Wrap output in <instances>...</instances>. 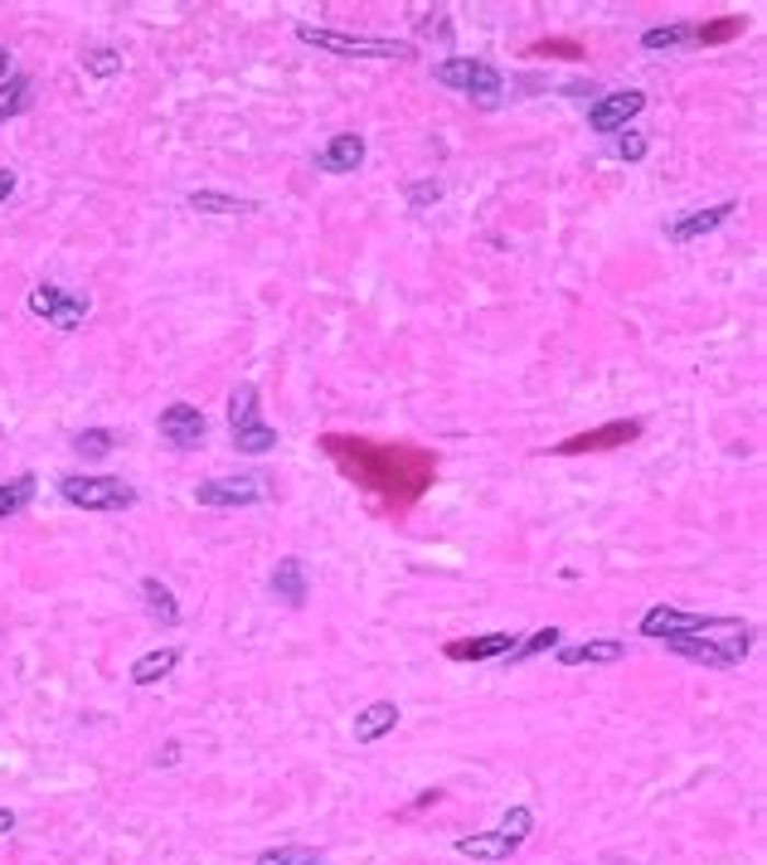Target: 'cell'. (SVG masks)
Segmentation results:
<instances>
[{"instance_id":"obj_5","label":"cell","mask_w":767,"mask_h":865,"mask_svg":"<svg viewBox=\"0 0 767 865\" xmlns=\"http://www.w3.org/2000/svg\"><path fill=\"white\" fill-rule=\"evenodd\" d=\"M59 497L69 505H83V511H127V505H137V491L122 477H64Z\"/></svg>"},{"instance_id":"obj_31","label":"cell","mask_w":767,"mask_h":865,"mask_svg":"<svg viewBox=\"0 0 767 865\" xmlns=\"http://www.w3.org/2000/svg\"><path fill=\"white\" fill-rule=\"evenodd\" d=\"M83 69H88V73H117V69H122V54L93 49V54H83Z\"/></svg>"},{"instance_id":"obj_32","label":"cell","mask_w":767,"mask_h":865,"mask_svg":"<svg viewBox=\"0 0 767 865\" xmlns=\"http://www.w3.org/2000/svg\"><path fill=\"white\" fill-rule=\"evenodd\" d=\"M535 49L549 54V59H583V44H573V39H539Z\"/></svg>"},{"instance_id":"obj_2","label":"cell","mask_w":767,"mask_h":865,"mask_svg":"<svg viewBox=\"0 0 767 865\" xmlns=\"http://www.w3.org/2000/svg\"><path fill=\"white\" fill-rule=\"evenodd\" d=\"M229 433H233V447H239L243 457L277 453V429L263 423V399H257L253 385H239L229 395Z\"/></svg>"},{"instance_id":"obj_12","label":"cell","mask_w":767,"mask_h":865,"mask_svg":"<svg viewBox=\"0 0 767 865\" xmlns=\"http://www.w3.org/2000/svg\"><path fill=\"white\" fill-rule=\"evenodd\" d=\"M733 209H739V200H719V205H709V209H690V215L665 224V239H671V243H695L699 234H714L719 224H729Z\"/></svg>"},{"instance_id":"obj_25","label":"cell","mask_w":767,"mask_h":865,"mask_svg":"<svg viewBox=\"0 0 767 865\" xmlns=\"http://www.w3.org/2000/svg\"><path fill=\"white\" fill-rule=\"evenodd\" d=\"M651 54H665V49H680V44H695V25H661V30H646L641 35Z\"/></svg>"},{"instance_id":"obj_22","label":"cell","mask_w":767,"mask_h":865,"mask_svg":"<svg viewBox=\"0 0 767 865\" xmlns=\"http://www.w3.org/2000/svg\"><path fill=\"white\" fill-rule=\"evenodd\" d=\"M73 453L83 457V463H103V457L117 453V433H107V429H83V433L73 437Z\"/></svg>"},{"instance_id":"obj_34","label":"cell","mask_w":767,"mask_h":865,"mask_svg":"<svg viewBox=\"0 0 767 865\" xmlns=\"http://www.w3.org/2000/svg\"><path fill=\"white\" fill-rule=\"evenodd\" d=\"M15 195V171H0V205Z\"/></svg>"},{"instance_id":"obj_1","label":"cell","mask_w":767,"mask_h":865,"mask_svg":"<svg viewBox=\"0 0 767 865\" xmlns=\"http://www.w3.org/2000/svg\"><path fill=\"white\" fill-rule=\"evenodd\" d=\"M321 447L335 463V471H341L350 487L365 491L384 515L413 511L437 477V453L413 447V443H375V437H359V433H325Z\"/></svg>"},{"instance_id":"obj_28","label":"cell","mask_w":767,"mask_h":865,"mask_svg":"<svg viewBox=\"0 0 767 865\" xmlns=\"http://www.w3.org/2000/svg\"><path fill=\"white\" fill-rule=\"evenodd\" d=\"M253 865H325V861L307 846H277V851H263Z\"/></svg>"},{"instance_id":"obj_4","label":"cell","mask_w":767,"mask_h":865,"mask_svg":"<svg viewBox=\"0 0 767 865\" xmlns=\"http://www.w3.org/2000/svg\"><path fill=\"white\" fill-rule=\"evenodd\" d=\"M433 78H437L443 88H453V93L481 98L486 107L501 103V88H505V78L495 73L486 59H443V64L433 69Z\"/></svg>"},{"instance_id":"obj_33","label":"cell","mask_w":767,"mask_h":865,"mask_svg":"<svg viewBox=\"0 0 767 865\" xmlns=\"http://www.w3.org/2000/svg\"><path fill=\"white\" fill-rule=\"evenodd\" d=\"M403 195H409V205H437V200H443V185H437V181H419V185H409V190H403Z\"/></svg>"},{"instance_id":"obj_35","label":"cell","mask_w":767,"mask_h":865,"mask_svg":"<svg viewBox=\"0 0 767 865\" xmlns=\"http://www.w3.org/2000/svg\"><path fill=\"white\" fill-rule=\"evenodd\" d=\"M5 78H10V49L0 44V83H5Z\"/></svg>"},{"instance_id":"obj_17","label":"cell","mask_w":767,"mask_h":865,"mask_svg":"<svg viewBox=\"0 0 767 865\" xmlns=\"http://www.w3.org/2000/svg\"><path fill=\"white\" fill-rule=\"evenodd\" d=\"M393 725H399V705H393V701H375L369 710L355 715V744H375V739H384Z\"/></svg>"},{"instance_id":"obj_16","label":"cell","mask_w":767,"mask_h":865,"mask_svg":"<svg viewBox=\"0 0 767 865\" xmlns=\"http://www.w3.org/2000/svg\"><path fill=\"white\" fill-rule=\"evenodd\" d=\"M520 851V841H511L505 831H486V836H457V856H471V861H511Z\"/></svg>"},{"instance_id":"obj_13","label":"cell","mask_w":767,"mask_h":865,"mask_svg":"<svg viewBox=\"0 0 767 865\" xmlns=\"http://www.w3.org/2000/svg\"><path fill=\"white\" fill-rule=\"evenodd\" d=\"M520 637L515 633H486V637H457L447 642V661H495V657H511Z\"/></svg>"},{"instance_id":"obj_21","label":"cell","mask_w":767,"mask_h":865,"mask_svg":"<svg viewBox=\"0 0 767 865\" xmlns=\"http://www.w3.org/2000/svg\"><path fill=\"white\" fill-rule=\"evenodd\" d=\"M627 647L622 642H579V647H563L559 661L563 667H583V661H622Z\"/></svg>"},{"instance_id":"obj_15","label":"cell","mask_w":767,"mask_h":865,"mask_svg":"<svg viewBox=\"0 0 767 865\" xmlns=\"http://www.w3.org/2000/svg\"><path fill=\"white\" fill-rule=\"evenodd\" d=\"M273 593L287 608H301L307 603V565H301L297 555H287V559H277V569H273Z\"/></svg>"},{"instance_id":"obj_6","label":"cell","mask_w":767,"mask_h":865,"mask_svg":"<svg viewBox=\"0 0 767 865\" xmlns=\"http://www.w3.org/2000/svg\"><path fill=\"white\" fill-rule=\"evenodd\" d=\"M739 617H695V613H675V608H651L641 617V633L646 637H724L739 633Z\"/></svg>"},{"instance_id":"obj_26","label":"cell","mask_w":767,"mask_h":865,"mask_svg":"<svg viewBox=\"0 0 767 865\" xmlns=\"http://www.w3.org/2000/svg\"><path fill=\"white\" fill-rule=\"evenodd\" d=\"M743 35V20L729 15V20H709V25H695V44L699 49H714V44H729Z\"/></svg>"},{"instance_id":"obj_14","label":"cell","mask_w":767,"mask_h":865,"mask_svg":"<svg viewBox=\"0 0 767 865\" xmlns=\"http://www.w3.org/2000/svg\"><path fill=\"white\" fill-rule=\"evenodd\" d=\"M316 166L331 171V175L359 171V166H365V137H359V132H341V137H331V141H325V151L316 156Z\"/></svg>"},{"instance_id":"obj_18","label":"cell","mask_w":767,"mask_h":865,"mask_svg":"<svg viewBox=\"0 0 767 865\" xmlns=\"http://www.w3.org/2000/svg\"><path fill=\"white\" fill-rule=\"evenodd\" d=\"M30 103H35V78H30V73H10L5 88H0V122L20 117Z\"/></svg>"},{"instance_id":"obj_7","label":"cell","mask_w":767,"mask_h":865,"mask_svg":"<svg viewBox=\"0 0 767 865\" xmlns=\"http://www.w3.org/2000/svg\"><path fill=\"white\" fill-rule=\"evenodd\" d=\"M273 497V487L263 481V471H243V477H214V481H199L195 487V501L199 505H214V511H224V505H253V501H267Z\"/></svg>"},{"instance_id":"obj_3","label":"cell","mask_w":767,"mask_h":865,"mask_svg":"<svg viewBox=\"0 0 767 865\" xmlns=\"http://www.w3.org/2000/svg\"><path fill=\"white\" fill-rule=\"evenodd\" d=\"M297 39L311 49H331L341 59H413V49L403 39H375V35H341V30H316L297 25Z\"/></svg>"},{"instance_id":"obj_30","label":"cell","mask_w":767,"mask_h":865,"mask_svg":"<svg viewBox=\"0 0 767 865\" xmlns=\"http://www.w3.org/2000/svg\"><path fill=\"white\" fill-rule=\"evenodd\" d=\"M617 161H627V166L646 161V137H641V132H622V137H617Z\"/></svg>"},{"instance_id":"obj_11","label":"cell","mask_w":767,"mask_h":865,"mask_svg":"<svg viewBox=\"0 0 767 865\" xmlns=\"http://www.w3.org/2000/svg\"><path fill=\"white\" fill-rule=\"evenodd\" d=\"M641 107H646V93H637V88L607 93V98H597V103L588 107V127L603 132V137H613V132H627V122L637 117Z\"/></svg>"},{"instance_id":"obj_19","label":"cell","mask_w":767,"mask_h":865,"mask_svg":"<svg viewBox=\"0 0 767 865\" xmlns=\"http://www.w3.org/2000/svg\"><path fill=\"white\" fill-rule=\"evenodd\" d=\"M141 599H146V613H151L161 627H175L180 623V608H175L171 589H165L161 579H141Z\"/></svg>"},{"instance_id":"obj_20","label":"cell","mask_w":767,"mask_h":865,"mask_svg":"<svg viewBox=\"0 0 767 865\" xmlns=\"http://www.w3.org/2000/svg\"><path fill=\"white\" fill-rule=\"evenodd\" d=\"M175 661H180V651L175 647H161V651H146V657L131 667V681L137 685H156L161 676H171L175 671Z\"/></svg>"},{"instance_id":"obj_8","label":"cell","mask_w":767,"mask_h":865,"mask_svg":"<svg viewBox=\"0 0 767 865\" xmlns=\"http://www.w3.org/2000/svg\"><path fill=\"white\" fill-rule=\"evenodd\" d=\"M646 423L641 419H617V423H603V429H588V433H573L554 443V457H583V453H613V447H627L637 443Z\"/></svg>"},{"instance_id":"obj_10","label":"cell","mask_w":767,"mask_h":865,"mask_svg":"<svg viewBox=\"0 0 767 865\" xmlns=\"http://www.w3.org/2000/svg\"><path fill=\"white\" fill-rule=\"evenodd\" d=\"M156 429H161V437L175 447V453H195V447H205V413L195 409V403H171V409H161V419H156Z\"/></svg>"},{"instance_id":"obj_27","label":"cell","mask_w":767,"mask_h":865,"mask_svg":"<svg viewBox=\"0 0 767 865\" xmlns=\"http://www.w3.org/2000/svg\"><path fill=\"white\" fill-rule=\"evenodd\" d=\"M559 627H539V633L535 637H529V642H515V651H511V657H505V661H529V657H545V651H554L559 647Z\"/></svg>"},{"instance_id":"obj_29","label":"cell","mask_w":767,"mask_h":865,"mask_svg":"<svg viewBox=\"0 0 767 865\" xmlns=\"http://www.w3.org/2000/svg\"><path fill=\"white\" fill-rule=\"evenodd\" d=\"M529 827H535V812H529V807H511V812H505V822H501V831L511 841H525Z\"/></svg>"},{"instance_id":"obj_36","label":"cell","mask_w":767,"mask_h":865,"mask_svg":"<svg viewBox=\"0 0 767 865\" xmlns=\"http://www.w3.org/2000/svg\"><path fill=\"white\" fill-rule=\"evenodd\" d=\"M10 827H15V817H10V812H5V807H0V836H5V831H10Z\"/></svg>"},{"instance_id":"obj_9","label":"cell","mask_w":767,"mask_h":865,"mask_svg":"<svg viewBox=\"0 0 767 865\" xmlns=\"http://www.w3.org/2000/svg\"><path fill=\"white\" fill-rule=\"evenodd\" d=\"M25 307L35 311V317H44L49 326H59V331H78L83 317H88V297H73V292H64V287H54V283H39L25 297Z\"/></svg>"},{"instance_id":"obj_23","label":"cell","mask_w":767,"mask_h":865,"mask_svg":"<svg viewBox=\"0 0 767 865\" xmlns=\"http://www.w3.org/2000/svg\"><path fill=\"white\" fill-rule=\"evenodd\" d=\"M30 501H35V477L0 481V521H5V515H20Z\"/></svg>"},{"instance_id":"obj_24","label":"cell","mask_w":767,"mask_h":865,"mask_svg":"<svg viewBox=\"0 0 767 865\" xmlns=\"http://www.w3.org/2000/svg\"><path fill=\"white\" fill-rule=\"evenodd\" d=\"M190 205L205 209V215H248V200H233V195H219V190H190Z\"/></svg>"}]
</instances>
